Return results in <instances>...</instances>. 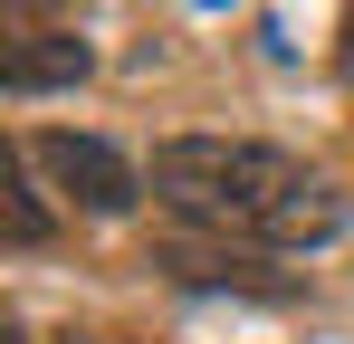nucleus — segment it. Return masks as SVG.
I'll use <instances>...</instances> for the list:
<instances>
[{"mask_svg":"<svg viewBox=\"0 0 354 344\" xmlns=\"http://www.w3.org/2000/svg\"><path fill=\"white\" fill-rule=\"evenodd\" d=\"M144 182L173 220L211 229V239H249V249H316L345 229V191L326 172H306L278 144H249V134H173V144H153Z\"/></svg>","mask_w":354,"mask_h":344,"instance_id":"f257e3e1","label":"nucleus"},{"mask_svg":"<svg viewBox=\"0 0 354 344\" xmlns=\"http://www.w3.org/2000/svg\"><path fill=\"white\" fill-rule=\"evenodd\" d=\"M29 163L48 172V182L67 191V211H86V220H124V211L153 191L106 134H67V124H58V134H29Z\"/></svg>","mask_w":354,"mask_h":344,"instance_id":"f03ea898","label":"nucleus"},{"mask_svg":"<svg viewBox=\"0 0 354 344\" xmlns=\"http://www.w3.org/2000/svg\"><path fill=\"white\" fill-rule=\"evenodd\" d=\"M86 67H96V48H86L77 29H58V19H39V29H10V39H0V86H10V96L77 86Z\"/></svg>","mask_w":354,"mask_h":344,"instance_id":"7ed1b4c3","label":"nucleus"},{"mask_svg":"<svg viewBox=\"0 0 354 344\" xmlns=\"http://www.w3.org/2000/svg\"><path fill=\"white\" fill-rule=\"evenodd\" d=\"M163 268H173L182 287H259V296L278 287V278H259V258H239L230 239H173V249H163Z\"/></svg>","mask_w":354,"mask_h":344,"instance_id":"20e7f679","label":"nucleus"},{"mask_svg":"<svg viewBox=\"0 0 354 344\" xmlns=\"http://www.w3.org/2000/svg\"><path fill=\"white\" fill-rule=\"evenodd\" d=\"M0 229H10L19 249L48 239V201H39V182H29V144H0Z\"/></svg>","mask_w":354,"mask_h":344,"instance_id":"39448f33","label":"nucleus"},{"mask_svg":"<svg viewBox=\"0 0 354 344\" xmlns=\"http://www.w3.org/2000/svg\"><path fill=\"white\" fill-rule=\"evenodd\" d=\"M345 77H354V19H345Z\"/></svg>","mask_w":354,"mask_h":344,"instance_id":"423d86ee","label":"nucleus"}]
</instances>
